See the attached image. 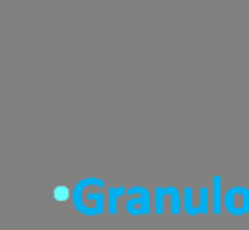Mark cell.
<instances>
[{
    "label": "cell",
    "mask_w": 249,
    "mask_h": 230,
    "mask_svg": "<svg viewBox=\"0 0 249 230\" xmlns=\"http://www.w3.org/2000/svg\"><path fill=\"white\" fill-rule=\"evenodd\" d=\"M92 184L104 188V181L97 177L82 179L73 188V205L84 215H101L104 212L106 196L103 195V191H87Z\"/></svg>",
    "instance_id": "cell-1"
},
{
    "label": "cell",
    "mask_w": 249,
    "mask_h": 230,
    "mask_svg": "<svg viewBox=\"0 0 249 230\" xmlns=\"http://www.w3.org/2000/svg\"><path fill=\"white\" fill-rule=\"evenodd\" d=\"M222 205L231 215H246V213H249V189L244 188V186H232L225 193Z\"/></svg>",
    "instance_id": "cell-2"
},
{
    "label": "cell",
    "mask_w": 249,
    "mask_h": 230,
    "mask_svg": "<svg viewBox=\"0 0 249 230\" xmlns=\"http://www.w3.org/2000/svg\"><path fill=\"white\" fill-rule=\"evenodd\" d=\"M126 193L130 196H135V198H130L126 201V205H124L126 213H130L133 216H140V215H149L152 212V208H150L152 206L150 205L152 198H150V193L147 188H143V186H133Z\"/></svg>",
    "instance_id": "cell-3"
},
{
    "label": "cell",
    "mask_w": 249,
    "mask_h": 230,
    "mask_svg": "<svg viewBox=\"0 0 249 230\" xmlns=\"http://www.w3.org/2000/svg\"><path fill=\"white\" fill-rule=\"evenodd\" d=\"M208 188H200V199L198 203L193 201V189L188 186L184 188L183 208L188 215H208L210 213V201H208Z\"/></svg>",
    "instance_id": "cell-4"
},
{
    "label": "cell",
    "mask_w": 249,
    "mask_h": 230,
    "mask_svg": "<svg viewBox=\"0 0 249 230\" xmlns=\"http://www.w3.org/2000/svg\"><path fill=\"white\" fill-rule=\"evenodd\" d=\"M212 212L215 215H220L222 213V201H224V196H222V177L220 176H213V184H212Z\"/></svg>",
    "instance_id": "cell-5"
},
{
    "label": "cell",
    "mask_w": 249,
    "mask_h": 230,
    "mask_svg": "<svg viewBox=\"0 0 249 230\" xmlns=\"http://www.w3.org/2000/svg\"><path fill=\"white\" fill-rule=\"evenodd\" d=\"M126 195V188L120 186V188H109L107 189V212L109 215H116L118 212V198Z\"/></svg>",
    "instance_id": "cell-6"
},
{
    "label": "cell",
    "mask_w": 249,
    "mask_h": 230,
    "mask_svg": "<svg viewBox=\"0 0 249 230\" xmlns=\"http://www.w3.org/2000/svg\"><path fill=\"white\" fill-rule=\"evenodd\" d=\"M164 191H166V195L169 196L171 213H173V215H179L181 213V196H179L178 188H174V186H167V188H164Z\"/></svg>",
    "instance_id": "cell-7"
},
{
    "label": "cell",
    "mask_w": 249,
    "mask_h": 230,
    "mask_svg": "<svg viewBox=\"0 0 249 230\" xmlns=\"http://www.w3.org/2000/svg\"><path fill=\"white\" fill-rule=\"evenodd\" d=\"M164 198H166L164 188L157 186L156 188V215H162L164 213Z\"/></svg>",
    "instance_id": "cell-8"
},
{
    "label": "cell",
    "mask_w": 249,
    "mask_h": 230,
    "mask_svg": "<svg viewBox=\"0 0 249 230\" xmlns=\"http://www.w3.org/2000/svg\"><path fill=\"white\" fill-rule=\"evenodd\" d=\"M67 198H69V189L67 188L56 189V199H67Z\"/></svg>",
    "instance_id": "cell-9"
}]
</instances>
